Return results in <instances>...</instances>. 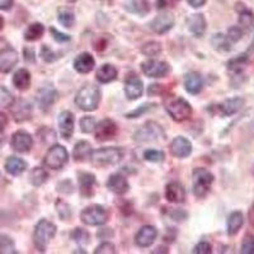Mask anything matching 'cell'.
Segmentation results:
<instances>
[{
  "label": "cell",
  "instance_id": "4dcf8cb0",
  "mask_svg": "<svg viewBox=\"0 0 254 254\" xmlns=\"http://www.w3.org/2000/svg\"><path fill=\"white\" fill-rule=\"evenodd\" d=\"M13 84L19 90H27L31 85V72L27 69H19L13 76Z\"/></svg>",
  "mask_w": 254,
  "mask_h": 254
},
{
  "label": "cell",
  "instance_id": "91938a15",
  "mask_svg": "<svg viewBox=\"0 0 254 254\" xmlns=\"http://www.w3.org/2000/svg\"><path fill=\"white\" fill-rule=\"evenodd\" d=\"M188 3H190V6H193V8H201L206 4V0H188Z\"/></svg>",
  "mask_w": 254,
  "mask_h": 254
},
{
  "label": "cell",
  "instance_id": "cb8c5ba5",
  "mask_svg": "<svg viewBox=\"0 0 254 254\" xmlns=\"http://www.w3.org/2000/svg\"><path fill=\"white\" fill-rule=\"evenodd\" d=\"M95 66V61L90 54L83 52L74 60V69L80 74H88L92 71Z\"/></svg>",
  "mask_w": 254,
  "mask_h": 254
},
{
  "label": "cell",
  "instance_id": "d6a6232c",
  "mask_svg": "<svg viewBox=\"0 0 254 254\" xmlns=\"http://www.w3.org/2000/svg\"><path fill=\"white\" fill-rule=\"evenodd\" d=\"M47 179H49V173L44 168L36 167L29 173V182L35 187H41L42 185H45L47 182Z\"/></svg>",
  "mask_w": 254,
  "mask_h": 254
},
{
  "label": "cell",
  "instance_id": "680465c9",
  "mask_svg": "<svg viewBox=\"0 0 254 254\" xmlns=\"http://www.w3.org/2000/svg\"><path fill=\"white\" fill-rule=\"evenodd\" d=\"M14 4V0H0V9L3 10H9Z\"/></svg>",
  "mask_w": 254,
  "mask_h": 254
},
{
  "label": "cell",
  "instance_id": "f35d334b",
  "mask_svg": "<svg viewBox=\"0 0 254 254\" xmlns=\"http://www.w3.org/2000/svg\"><path fill=\"white\" fill-rule=\"evenodd\" d=\"M14 97L5 87L0 85V110L3 108H10L14 104Z\"/></svg>",
  "mask_w": 254,
  "mask_h": 254
},
{
  "label": "cell",
  "instance_id": "44dd1931",
  "mask_svg": "<svg viewBox=\"0 0 254 254\" xmlns=\"http://www.w3.org/2000/svg\"><path fill=\"white\" fill-rule=\"evenodd\" d=\"M165 198L172 203H182L186 199V190L178 182H171L165 187Z\"/></svg>",
  "mask_w": 254,
  "mask_h": 254
},
{
  "label": "cell",
  "instance_id": "74e56055",
  "mask_svg": "<svg viewBox=\"0 0 254 254\" xmlns=\"http://www.w3.org/2000/svg\"><path fill=\"white\" fill-rule=\"evenodd\" d=\"M15 244L8 235H0V254H15Z\"/></svg>",
  "mask_w": 254,
  "mask_h": 254
},
{
  "label": "cell",
  "instance_id": "6da1fadb",
  "mask_svg": "<svg viewBox=\"0 0 254 254\" xmlns=\"http://www.w3.org/2000/svg\"><path fill=\"white\" fill-rule=\"evenodd\" d=\"M101 102V90L94 85H85L78 92L75 103L81 111L92 112L97 110Z\"/></svg>",
  "mask_w": 254,
  "mask_h": 254
},
{
  "label": "cell",
  "instance_id": "836d02e7",
  "mask_svg": "<svg viewBox=\"0 0 254 254\" xmlns=\"http://www.w3.org/2000/svg\"><path fill=\"white\" fill-rule=\"evenodd\" d=\"M211 44H212V47L217 51L221 52H228L231 50V42L228 38V36L221 35V33H216V35L212 36L211 38Z\"/></svg>",
  "mask_w": 254,
  "mask_h": 254
},
{
  "label": "cell",
  "instance_id": "f5cc1de1",
  "mask_svg": "<svg viewBox=\"0 0 254 254\" xmlns=\"http://www.w3.org/2000/svg\"><path fill=\"white\" fill-rule=\"evenodd\" d=\"M50 32H51L52 37L55 38V41H58V42H67V41H70V36L65 35V33H61V32L56 31L55 28H50Z\"/></svg>",
  "mask_w": 254,
  "mask_h": 254
},
{
  "label": "cell",
  "instance_id": "d6986e66",
  "mask_svg": "<svg viewBox=\"0 0 254 254\" xmlns=\"http://www.w3.org/2000/svg\"><path fill=\"white\" fill-rule=\"evenodd\" d=\"M79 188H80V193L85 197H90L94 194L95 187H97V179L95 176L88 172H79Z\"/></svg>",
  "mask_w": 254,
  "mask_h": 254
},
{
  "label": "cell",
  "instance_id": "7dc6e473",
  "mask_svg": "<svg viewBox=\"0 0 254 254\" xmlns=\"http://www.w3.org/2000/svg\"><path fill=\"white\" fill-rule=\"evenodd\" d=\"M56 207H58L56 210H58V214L61 217V220H69L71 217V211H70V206L67 203L59 201L56 203Z\"/></svg>",
  "mask_w": 254,
  "mask_h": 254
},
{
  "label": "cell",
  "instance_id": "5bb4252c",
  "mask_svg": "<svg viewBox=\"0 0 254 254\" xmlns=\"http://www.w3.org/2000/svg\"><path fill=\"white\" fill-rule=\"evenodd\" d=\"M18 64V54L12 47H5L0 51V72H10Z\"/></svg>",
  "mask_w": 254,
  "mask_h": 254
},
{
  "label": "cell",
  "instance_id": "9f6ffc18",
  "mask_svg": "<svg viewBox=\"0 0 254 254\" xmlns=\"http://www.w3.org/2000/svg\"><path fill=\"white\" fill-rule=\"evenodd\" d=\"M163 92V85H159V84H151L149 89H147V93L150 95L159 94V93Z\"/></svg>",
  "mask_w": 254,
  "mask_h": 254
},
{
  "label": "cell",
  "instance_id": "816d5d0a",
  "mask_svg": "<svg viewBox=\"0 0 254 254\" xmlns=\"http://www.w3.org/2000/svg\"><path fill=\"white\" fill-rule=\"evenodd\" d=\"M212 252V247L210 243L207 242H201L198 243L193 249L194 254H210Z\"/></svg>",
  "mask_w": 254,
  "mask_h": 254
},
{
  "label": "cell",
  "instance_id": "e575fe53",
  "mask_svg": "<svg viewBox=\"0 0 254 254\" xmlns=\"http://www.w3.org/2000/svg\"><path fill=\"white\" fill-rule=\"evenodd\" d=\"M45 33V27L44 24L41 23H33L27 28V31L24 32V40L29 41V42H33V41L40 40Z\"/></svg>",
  "mask_w": 254,
  "mask_h": 254
},
{
  "label": "cell",
  "instance_id": "94428289",
  "mask_svg": "<svg viewBox=\"0 0 254 254\" xmlns=\"http://www.w3.org/2000/svg\"><path fill=\"white\" fill-rule=\"evenodd\" d=\"M248 220H249V224H251V225L254 228V203L251 206V208H249Z\"/></svg>",
  "mask_w": 254,
  "mask_h": 254
},
{
  "label": "cell",
  "instance_id": "484cf974",
  "mask_svg": "<svg viewBox=\"0 0 254 254\" xmlns=\"http://www.w3.org/2000/svg\"><path fill=\"white\" fill-rule=\"evenodd\" d=\"M244 224V215L240 211H234L231 212L228 217V224H226V229H228L229 237H235L243 228Z\"/></svg>",
  "mask_w": 254,
  "mask_h": 254
},
{
  "label": "cell",
  "instance_id": "ba28073f",
  "mask_svg": "<svg viewBox=\"0 0 254 254\" xmlns=\"http://www.w3.org/2000/svg\"><path fill=\"white\" fill-rule=\"evenodd\" d=\"M167 112L174 121L183 122L190 117L192 107L186 99L178 97V98H173L167 104Z\"/></svg>",
  "mask_w": 254,
  "mask_h": 254
},
{
  "label": "cell",
  "instance_id": "7402d4cb",
  "mask_svg": "<svg viewBox=\"0 0 254 254\" xmlns=\"http://www.w3.org/2000/svg\"><path fill=\"white\" fill-rule=\"evenodd\" d=\"M187 26L188 29L190 31V33L194 36V37H202L206 32V19L203 17V14H192L187 19Z\"/></svg>",
  "mask_w": 254,
  "mask_h": 254
},
{
  "label": "cell",
  "instance_id": "603a6c76",
  "mask_svg": "<svg viewBox=\"0 0 254 254\" xmlns=\"http://www.w3.org/2000/svg\"><path fill=\"white\" fill-rule=\"evenodd\" d=\"M185 88L190 94H198L203 88V80L201 74L197 71L188 72L185 76Z\"/></svg>",
  "mask_w": 254,
  "mask_h": 254
},
{
  "label": "cell",
  "instance_id": "2e32d148",
  "mask_svg": "<svg viewBox=\"0 0 254 254\" xmlns=\"http://www.w3.org/2000/svg\"><path fill=\"white\" fill-rule=\"evenodd\" d=\"M59 94L55 88L44 87L37 92V103L42 111H49L51 106L56 102Z\"/></svg>",
  "mask_w": 254,
  "mask_h": 254
},
{
  "label": "cell",
  "instance_id": "3957f363",
  "mask_svg": "<svg viewBox=\"0 0 254 254\" xmlns=\"http://www.w3.org/2000/svg\"><path fill=\"white\" fill-rule=\"evenodd\" d=\"M192 178H193L192 190H193L194 196L197 198H203V197L207 196L215 181L214 174L205 168H196L193 171Z\"/></svg>",
  "mask_w": 254,
  "mask_h": 254
},
{
  "label": "cell",
  "instance_id": "7bdbcfd3",
  "mask_svg": "<svg viewBox=\"0 0 254 254\" xmlns=\"http://www.w3.org/2000/svg\"><path fill=\"white\" fill-rule=\"evenodd\" d=\"M71 239L78 244H87L89 243V233L81 228H76L71 233Z\"/></svg>",
  "mask_w": 254,
  "mask_h": 254
},
{
  "label": "cell",
  "instance_id": "4fadbf2b",
  "mask_svg": "<svg viewBox=\"0 0 254 254\" xmlns=\"http://www.w3.org/2000/svg\"><path fill=\"white\" fill-rule=\"evenodd\" d=\"M246 104V99L242 98V97H234V98L226 99L222 103L217 104V112L222 116V117H229V116H233L235 113L239 112Z\"/></svg>",
  "mask_w": 254,
  "mask_h": 254
},
{
  "label": "cell",
  "instance_id": "60d3db41",
  "mask_svg": "<svg viewBox=\"0 0 254 254\" xmlns=\"http://www.w3.org/2000/svg\"><path fill=\"white\" fill-rule=\"evenodd\" d=\"M141 52L145 56H156L162 52V45L155 41H151L141 47Z\"/></svg>",
  "mask_w": 254,
  "mask_h": 254
},
{
  "label": "cell",
  "instance_id": "681fc988",
  "mask_svg": "<svg viewBox=\"0 0 254 254\" xmlns=\"http://www.w3.org/2000/svg\"><path fill=\"white\" fill-rule=\"evenodd\" d=\"M41 58L44 59L45 61H47V63H54V61L58 60L59 56L49 46H42V49H41Z\"/></svg>",
  "mask_w": 254,
  "mask_h": 254
},
{
  "label": "cell",
  "instance_id": "8fae6325",
  "mask_svg": "<svg viewBox=\"0 0 254 254\" xmlns=\"http://www.w3.org/2000/svg\"><path fill=\"white\" fill-rule=\"evenodd\" d=\"M10 145H12L13 150H15L17 153H28L33 146V139L28 132L20 130L13 133Z\"/></svg>",
  "mask_w": 254,
  "mask_h": 254
},
{
  "label": "cell",
  "instance_id": "f546056e",
  "mask_svg": "<svg viewBox=\"0 0 254 254\" xmlns=\"http://www.w3.org/2000/svg\"><path fill=\"white\" fill-rule=\"evenodd\" d=\"M13 116L17 122H23L31 119L32 106L26 101H19L13 111Z\"/></svg>",
  "mask_w": 254,
  "mask_h": 254
},
{
  "label": "cell",
  "instance_id": "8992f818",
  "mask_svg": "<svg viewBox=\"0 0 254 254\" xmlns=\"http://www.w3.org/2000/svg\"><path fill=\"white\" fill-rule=\"evenodd\" d=\"M108 217H110V212L101 205L89 206L84 208L80 214L81 221L89 226L103 225L108 221Z\"/></svg>",
  "mask_w": 254,
  "mask_h": 254
},
{
  "label": "cell",
  "instance_id": "11a10c76",
  "mask_svg": "<svg viewBox=\"0 0 254 254\" xmlns=\"http://www.w3.org/2000/svg\"><path fill=\"white\" fill-rule=\"evenodd\" d=\"M171 216L176 221H183V220L187 219V212H185L182 210H174L171 214Z\"/></svg>",
  "mask_w": 254,
  "mask_h": 254
},
{
  "label": "cell",
  "instance_id": "9c48e42d",
  "mask_svg": "<svg viewBox=\"0 0 254 254\" xmlns=\"http://www.w3.org/2000/svg\"><path fill=\"white\" fill-rule=\"evenodd\" d=\"M141 70L149 78H164L171 71V67L164 61L147 60L141 64Z\"/></svg>",
  "mask_w": 254,
  "mask_h": 254
},
{
  "label": "cell",
  "instance_id": "6125c7cd",
  "mask_svg": "<svg viewBox=\"0 0 254 254\" xmlns=\"http://www.w3.org/2000/svg\"><path fill=\"white\" fill-rule=\"evenodd\" d=\"M3 144H4V136L3 133H1V131H0V147L3 146Z\"/></svg>",
  "mask_w": 254,
  "mask_h": 254
},
{
  "label": "cell",
  "instance_id": "30bf717a",
  "mask_svg": "<svg viewBox=\"0 0 254 254\" xmlns=\"http://www.w3.org/2000/svg\"><path fill=\"white\" fill-rule=\"evenodd\" d=\"M95 140L97 141H108V140H112L117 132H119V127L112 120H103L99 124H97L95 126Z\"/></svg>",
  "mask_w": 254,
  "mask_h": 254
},
{
  "label": "cell",
  "instance_id": "d590c367",
  "mask_svg": "<svg viewBox=\"0 0 254 254\" xmlns=\"http://www.w3.org/2000/svg\"><path fill=\"white\" fill-rule=\"evenodd\" d=\"M239 24L240 28L246 31H253L254 29V14L252 10L247 8H243L239 13Z\"/></svg>",
  "mask_w": 254,
  "mask_h": 254
},
{
  "label": "cell",
  "instance_id": "9a60e30c",
  "mask_svg": "<svg viewBox=\"0 0 254 254\" xmlns=\"http://www.w3.org/2000/svg\"><path fill=\"white\" fill-rule=\"evenodd\" d=\"M156 237H158V230L151 225H145L137 231V234L135 237L136 246H139L140 248H147L150 247L154 242H155Z\"/></svg>",
  "mask_w": 254,
  "mask_h": 254
},
{
  "label": "cell",
  "instance_id": "8d00e7d4",
  "mask_svg": "<svg viewBox=\"0 0 254 254\" xmlns=\"http://www.w3.org/2000/svg\"><path fill=\"white\" fill-rule=\"evenodd\" d=\"M58 18L59 22H60L64 27H66V28H71V27L74 26V23H75V15H74V13H72L70 9H59Z\"/></svg>",
  "mask_w": 254,
  "mask_h": 254
},
{
  "label": "cell",
  "instance_id": "ac0fdd59",
  "mask_svg": "<svg viewBox=\"0 0 254 254\" xmlns=\"http://www.w3.org/2000/svg\"><path fill=\"white\" fill-rule=\"evenodd\" d=\"M174 26V18L172 14L163 13V14L156 15L150 23L151 29L158 35H164L168 31H171Z\"/></svg>",
  "mask_w": 254,
  "mask_h": 254
},
{
  "label": "cell",
  "instance_id": "d4e9b609",
  "mask_svg": "<svg viewBox=\"0 0 254 254\" xmlns=\"http://www.w3.org/2000/svg\"><path fill=\"white\" fill-rule=\"evenodd\" d=\"M107 188L116 194H125L128 190L130 186L127 179L121 174H112L107 181Z\"/></svg>",
  "mask_w": 254,
  "mask_h": 254
},
{
  "label": "cell",
  "instance_id": "bcb514c9",
  "mask_svg": "<svg viewBox=\"0 0 254 254\" xmlns=\"http://www.w3.org/2000/svg\"><path fill=\"white\" fill-rule=\"evenodd\" d=\"M144 159L151 163H162L165 159V154L160 150H146L144 153Z\"/></svg>",
  "mask_w": 254,
  "mask_h": 254
},
{
  "label": "cell",
  "instance_id": "277c9868",
  "mask_svg": "<svg viewBox=\"0 0 254 254\" xmlns=\"http://www.w3.org/2000/svg\"><path fill=\"white\" fill-rule=\"evenodd\" d=\"M56 235V226L50 222L49 220H40L36 225L35 233H33V242L36 248L40 252L46 251L49 243Z\"/></svg>",
  "mask_w": 254,
  "mask_h": 254
},
{
  "label": "cell",
  "instance_id": "e0dca14e",
  "mask_svg": "<svg viewBox=\"0 0 254 254\" xmlns=\"http://www.w3.org/2000/svg\"><path fill=\"white\" fill-rule=\"evenodd\" d=\"M144 92V84H142L141 79H139L136 75L128 76L125 81V94L128 99L135 101L139 99Z\"/></svg>",
  "mask_w": 254,
  "mask_h": 254
},
{
  "label": "cell",
  "instance_id": "be15d7a7",
  "mask_svg": "<svg viewBox=\"0 0 254 254\" xmlns=\"http://www.w3.org/2000/svg\"><path fill=\"white\" fill-rule=\"evenodd\" d=\"M3 27H4V19H3V17L0 15V31L3 29Z\"/></svg>",
  "mask_w": 254,
  "mask_h": 254
},
{
  "label": "cell",
  "instance_id": "7c38bea8",
  "mask_svg": "<svg viewBox=\"0 0 254 254\" xmlns=\"http://www.w3.org/2000/svg\"><path fill=\"white\" fill-rule=\"evenodd\" d=\"M74 126H75V120L74 115L70 111H63L59 115V130L63 139L70 140L72 133H74Z\"/></svg>",
  "mask_w": 254,
  "mask_h": 254
},
{
  "label": "cell",
  "instance_id": "f6af8a7d",
  "mask_svg": "<svg viewBox=\"0 0 254 254\" xmlns=\"http://www.w3.org/2000/svg\"><path fill=\"white\" fill-rule=\"evenodd\" d=\"M242 254H254V235L247 234L242 242V248H240Z\"/></svg>",
  "mask_w": 254,
  "mask_h": 254
},
{
  "label": "cell",
  "instance_id": "ee69618b",
  "mask_svg": "<svg viewBox=\"0 0 254 254\" xmlns=\"http://www.w3.org/2000/svg\"><path fill=\"white\" fill-rule=\"evenodd\" d=\"M156 107L155 103H144L142 106H140L139 108H136V110H133L132 112L127 113L126 117L127 119H137V117H140V116H142L144 113L149 112V111H151L153 108Z\"/></svg>",
  "mask_w": 254,
  "mask_h": 254
},
{
  "label": "cell",
  "instance_id": "83f0119b",
  "mask_svg": "<svg viewBox=\"0 0 254 254\" xmlns=\"http://www.w3.org/2000/svg\"><path fill=\"white\" fill-rule=\"evenodd\" d=\"M97 80L102 84H107L117 78V69L111 64H104L97 71Z\"/></svg>",
  "mask_w": 254,
  "mask_h": 254
},
{
  "label": "cell",
  "instance_id": "ab89813d",
  "mask_svg": "<svg viewBox=\"0 0 254 254\" xmlns=\"http://www.w3.org/2000/svg\"><path fill=\"white\" fill-rule=\"evenodd\" d=\"M127 9H130L131 12L139 13V14H146L149 12V3L147 0H131L130 5L127 6Z\"/></svg>",
  "mask_w": 254,
  "mask_h": 254
},
{
  "label": "cell",
  "instance_id": "c3c4849f",
  "mask_svg": "<svg viewBox=\"0 0 254 254\" xmlns=\"http://www.w3.org/2000/svg\"><path fill=\"white\" fill-rule=\"evenodd\" d=\"M228 38L230 40L231 44H235V42H238V41L242 40L243 37V29L240 28L239 26H234L231 27V28H229L228 31Z\"/></svg>",
  "mask_w": 254,
  "mask_h": 254
},
{
  "label": "cell",
  "instance_id": "7a4b0ae2",
  "mask_svg": "<svg viewBox=\"0 0 254 254\" xmlns=\"http://www.w3.org/2000/svg\"><path fill=\"white\" fill-rule=\"evenodd\" d=\"M124 158V153L120 147H102L92 153V163L93 165L98 168L111 167V165L119 164Z\"/></svg>",
  "mask_w": 254,
  "mask_h": 254
},
{
  "label": "cell",
  "instance_id": "f1b7e54d",
  "mask_svg": "<svg viewBox=\"0 0 254 254\" xmlns=\"http://www.w3.org/2000/svg\"><path fill=\"white\" fill-rule=\"evenodd\" d=\"M93 153L92 145L88 141H79L75 145L74 150H72V156L76 162H85L88 159H90Z\"/></svg>",
  "mask_w": 254,
  "mask_h": 254
},
{
  "label": "cell",
  "instance_id": "5b68a950",
  "mask_svg": "<svg viewBox=\"0 0 254 254\" xmlns=\"http://www.w3.org/2000/svg\"><path fill=\"white\" fill-rule=\"evenodd\" d=\"M164 136V130L160 125L154 121H149L142 125L139 130L133 133V140L139 144H144V142L158 141L159 139H163Z\"/></svg>",
  "mask_w": 254,
  "mask_h": 254
},
{
  "label": "cell",
  "instance_id": "db71d44e",
  "mask_svg": "<svg viewBox=\"0 0 254 254\" xmlns=\"http://www.w3.org/2000/svg\"><path fill=\"white\" fill-rule=\"evenodd\" d=\"M181 0H156V6L158 9H165L176 6Z\"/></svg>",
  "mask_w": 254,
  "mask_h": 254
},
{
  "label": "cell",
  "instance_id": "52a82bcc",
  "mask_svg": "<svg viewBox=\"0 0 254 254\" xmlns=\"http://www.w3.org/2000/svg\"><path fill=\"white\" fill-rule=\"evenodd\" d=\"M67 160H69V153H67V150L63 145L58 144L50 147L44 159V164L45 167L56 171V169H61L64 165L66 164Z\"/></svg>",
  "mask_w": 254,
  "mask_h": 254
},
{
  "label": "cell",
  "instance_id": "4316f807",
  "mask_svg": "<svg viewBox=\"0 0 254 254\" xmlns=\"http://www.w3.org/2000/svg\"><path fill=\"white\" fill-rule=\"evenodd\" d=\"M27 169V163L24 162L23 159L17 158V156H10V158L6 159L5 162V171L8 172L10 176H20L22 173H24V171Z\"/></svg>",
  "mask_w": 254,
  "mask_h": 254
},
{
  "label": "cell",
  "instance_id": "f907efd6",
  "mask_svg": "<svg viewBox=\"0 0 254 254\" xmlns=\"http://www.w3.org/2000/svg\"><path fill=\"white\" fill-rule=\"evenodd\" d=\"M95 254H115L116 253V248L113 246L112 243H102L101 246L94 251Z\"/></svg>",
  "mask_w": 254,
  "mask_h": 254
},
{
  "label": "cell",
  "instance_id": "b9f144b4",
  "mask_svg": "<svg viewBox=\"0 0 254 254\" xmlns=\"http://www.w3.org/2000/svg\"><path fill=\"white\" fill-rule=\"evenodd\" d=\"M97 121L92 116H84L80 120V128L84 133H90L95 130Z\"/></svg>",
  "mask_w": 254,
  "mask_h": 254
},
{
  "label": "cell",
  "instance_id": "1f68e13d",
  "mask_svg": "<svg viewBox=\"0 0 254 254\" xmlns=\"http://www.w3.org/2000/svg\"><path fill=\"white\" fill-rule=\"evenodd\" d=\"M249 64V58L247 54H242V55L237 56V58L231 59L228 63L229 71L234 72V74H240L243 70L246 69V66Z\"/></svg>",
  "mask_w": 254,
  "mask_h": 254
},
{
  "label": "cell",
  "instance_id": "6f0895ef",
  "mask_svg": "<svg viewBox=\"0 0 254 254\" xmlns=\"http://www.w3.org/2000/svg\"><path fill=\"white\" fill-rule=\"evenodd\" d=\"M24 59H26V61H29V63H35L36 58H35V51L32 49H24Z\"/></svg>",
  "mask_w": 254,
  "mask_h": 254
},
{
  "label": "cell",
  "instance_id": "ffe728a7",
  "mask_svg": "<svg viewBox=\"0 0 254 254\" xmlns=\"http://www.w3.org/2000/svg\"><path fill=\"white\" fill-rule=\"evenodd\" d=\"M171 151L176 158H187L192 153V144L183 136H178L172 141Z\"/></svg>",
  "mask_w": 254,
  "mask_h": 254
}]
</instances>
